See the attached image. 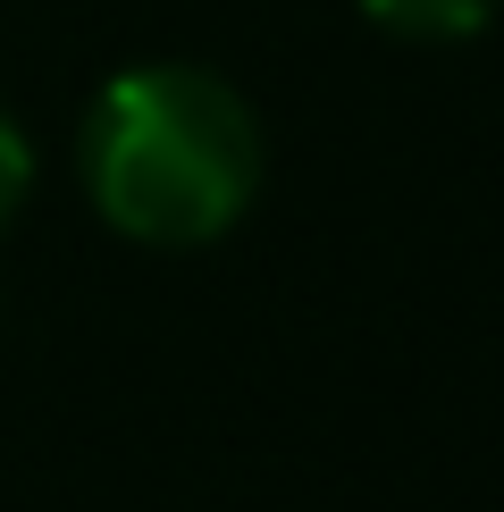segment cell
Returning a JSON list of instances; mask_svg holds the SVG:
<instances>
[{
  "instance_id": "obj_1",
  "label": "cell",
  "mask_w": 504,
  "mask_h": 512,
  "mask_svg": "<svg viewBox=\"0 0 504 512\" xmlns=\"http://www.w3.org/2000/svg\"><path fill=\"white\" fill-rule=\"evenodd\" d=\"M76 177L84 202L135 244H219L261 194V118L227 76L152 59L93 93Z\"/></svg>"
},
{
  "instance_id": "obj_3",
  "label": "cell",
  "mask_w": 504,
  "mask_h": 512,
  "mask_svg": "<svg viewBox=\"0 0 504 512\" xmlns=\"http://www.w3.org/2000/svg\"><path fill=\"white\" fill-rule=\"evenodd\" d=\"M26 194H34V143H26V126L0 110V227L26 210Z\"/></svg>"
},
{
  "instance_id": "obj_2",
  "label": "cell",
  "mask_w": 504,
  "mask_h": 512,
  "mask_svg": "<svg viewBox=\"0 0 504 512\" xmlns=\"http://www.w3.org/2000/svg\"><path fill=\"white\" fill-rule=\"evenodd\" d=\"M362 17L395 42H471L496 17V0H362Z\"/></svg>"
}]
</instances>
